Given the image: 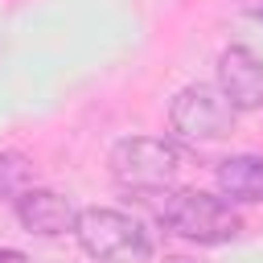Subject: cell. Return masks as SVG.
Instances as JSON below:
<instances>
[{
  "label": "cell",
  "instance_id": "cell-1",
  "mask_svg": "<svg viewBox=\"0 0 263 263\" xmlns=\"http://www.w3.org/2000/svg\"><path fill=\"white\" fill-rule=\"evenodd\" d=\"M74 234H78V247L99 263H152L148 230L123 210H107V205L78 210Z\"/></svg>",
  "mask_w": 263,
  "mask_h": 263
},
{
  "label": "cell",
  "instance_id": "cell-4",
  "mask_svg": "<svg viewBox=\"0 0 263 263\" xmlns=\"http://www.w3.org/2000/svg\"><path fill=\"white\" fill-rule=\"evenodd\" d=\"M234 107L230 99L218 90V86H205V82H193L185 86L173 103H168V123L181 140H193V144H214V140H226L234 132Z\"/></svg>",
  "mask_w": 263,
  "mask_h": 263
},
{
  "label": "cell",
  "instance_id": "cell-3",
  "mask_svg": "<svg viewBox=\"0 0 263 263\" xmlns=\"http://www.w3.org/2000/svg\"><path fill=\"white\" fill-rule=\"evenodd\" d=\"M111 177L136 193H164L181 173V148L164 136H127L107 156Z\"/></svg>",
  "mask_w": 263,
  "mask_h": 263
},
{
  "label": "cell",
  "instance_id": "cell-8",
  "mask_svg": "<svg viewBox=\"0 0 263 263\" xmlns=\"http://www.w3.org/2000/svg\"><path fill=\"white\" fill-rule=\"evenodd\" d=\"M25 189H33V160L21 152H0V197H21Z\"/></svg>",
  "mask_w": 263,
  "mask_h": 263
},
{
  "label": "cell",
  "instance_id": "cell-7",
  "mask_svg": "<svg viewBox=\"0 0 263 263\" xmlns=\"http://www.w3.org/2000/svg\"><path fill=\"white\" fill-rule=\"evenodd\" d=\"M214 177H218L222 197H230V201H247V205L263 201V156H251V152H242V156H226V160L218 164Z\"/></svg>",
  "mask_w": 263,
  "mask_h": 263
},
{
  "label": "cell",
  "instance_id": "cell-2",
  "mask_svg": "<svg viewBox=\"0 0 263 263\" xmlns=\"http://www.w3.org/2000/svg\"><path fill=\"white\" fill-rule=\"evenodd\" d=\"M156 218L173 234H181L189 242H201V247L230 242L242 230V222L230 210V201H222L214 193H201V189H173V193H164V201L156 205Z\"/></svg>",
  "mask_w": 263,
  "mask_h": 263
},
{
  "label": "cell",
  "instance_id": "cell-9",
  "mask_svg": "<svg viewBox=\"0 0 263 263\" xmlns=\"http://www.w3.org/2000/svg\"><path fill=\"white\" fill-rule=\"evenodd\" d=\"M0 263H29L21 251H12V247H0Z\"/></svg>",
  "mask_w": 263,
  "mask_h": 263
},
{
  "label": "cell",
  "instance_id": "cell-10",
  "mask_svg": "<svg viewBox=\"0 0 263 263\" xmlns=\"http://www.w3.org/2000/svg\"><path fill=\"white\" fill-rule=\"evenodd\" d=\"M255 12H259V16H263V8H255Z\"/></svg>",
  "mask_w": 263,
  "mask_h": 263
},
{
  "label": "cell",
  "instance_id": "cell-5",
  "mask_svg": "<svg viewBox=\"0 0 263 263\" xmlns=\"http://www.w3.org/2000/svg\"><path fill=\"white\" fill-rule=\"evenodd\" d=\"M218 90L230 99L234 111L263 107V62L247 45H230L218 53Z\"/></svg>",
  "mask_w": 263,
  "mask_h": 263
},
{
  "label": "cell",
  "instance_id": "cell-6",
  "mask_svg": "<svg viewBox=\"0 0 263 263\" xmlns=\"http://www.w3.org/2000/svg\"><path fill=\"white\" fill-rule=\"evenodd\" d=\"M16 218H21V226L29 230V234H41V238H58V234H66V230H74V222H78V210L62 197V193H53V189H25L21 197H16Z\"/></svg>",
  "mask_w": 263,
  "mask_h": 263
}]
</instances>
